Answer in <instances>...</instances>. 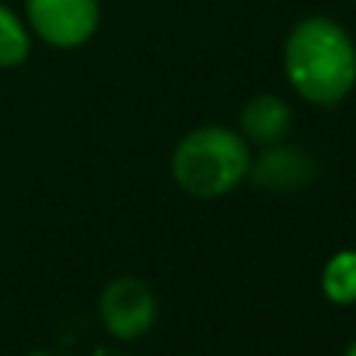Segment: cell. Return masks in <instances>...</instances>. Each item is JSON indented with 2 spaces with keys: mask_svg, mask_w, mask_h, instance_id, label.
<instances>
[{
  "mask_svg": "<svg viewBox=\"0 0 356 356\" xmlns=\"http://www.w3.org/2000/svg\"><path fill=\"white\" fill-rule=\"evenodd\" d=\"M28 50H31V42L25 28L6 6H0V67L22 64L28 58Z\"/></svg>",
  "mask_w": 356,
  "mask_h": 356,
  "instance_id": "obj_8",
  "label": "cell"
},
{
  "mask_svg": "<svg viewBox=\"0 0 356 356\" xmlns=\"http://www.w3.org/2000/svg\"><path fill=\"white\" fill-rule=\"evenodd\" d=\"M289 83L317 106H337L356 83V47L348 31L328 17L300 19L284 44Z\"/></svg>",
  "mask_w": 356,
  "mask_h": 356,
  "instance_id": "obj_1",
  "label": "cell"
},
{
  "mask_svg": "<svg viewBox=\"0 0 356 356\" xmlns=\"http://www.w3.org/2000/svg\"><path fill=\"white\" fill-rule=\"evenodd\" d=\"M312 178V159L295 147H270L253 167V184L270 189H295Z\"/></svg>",
  "mask_w": 356,
  "mask_h": 356,
  "instance_id": "obj_5",
  "label": "cell"
},
{
  "mask_svg": "<svg viewBox=\"0 0 356 356\" xmlns=\"http://www.w3.org/2000/svg\"><path fill=\"white\" fill-rule=\"evenodd\" d=\"M292 125L289 106L275 95H259L253 97L242 111V128L245 134L259 145H278Z\"/></svg>",
  "mask_w": 356,
  "mask_h": 356,
  "instance_id": "obj_6",
  "label": "cell"
},
{
  "mask_svg": "<svg viewBox=\"0 0 356 356\" xmlns=\"http://www.w3.org/2000/svg\"><path fill=\"white\" fill-rule=\"evenodd\" d=\"M100 317L114 337L136 339L150 328L156 317V300L142 281L117 278L100 295Z\"/></svg>",
  "mask_w": 356,
  "mask_h": 356,
  "instance_id": "obj_4",
  "label": "cell"
},
{
  "mask_svg": "<svg viewBox=\"0 0 356 356\" xmlns=\"http://www.w3.org/2000/svg\"><path fill=\"white\" fill-rule=\"evenodd\" d=\"M345 356H356V342H353V345H350V348L345 350Z\"/></svg>",
  "mask_w": 356,
  "mask_h": 356,
  "instance_id": "obj_9",
  "label": "cell"
},
{
  "mask_svg": "<svg viewBox=\"0 0 356 356\" xmlns=\"http://www.w3.org/2000/svg\"><path fill=\"white\" fill-rule=\"evenodd\" d=\"M323 289L334 303H353L356 300V253L345 250L337 253L325 273H323Z\"/></svg>",
  "mask_w": 356,
  "mask_h": 356,
  "instance_id": "obj_7",
  "label": "cell"
},
{
  "mask_svg": "<svg viewBox=\"0 0 356 356\" xmlns=\"http://www.w3.org/2000/svg\"><path fill=\"white\" fill-rule=\"evenodd\" d=\"M248 170L250 153L245 139L220 125L186 134L172 153V175L195 197L225 195L245 178Z\"/></svg>",
  "mask_w": 356,
  "mask_h": 356,
  "instance_id": "obj_2",
  "label": "cell"
},
{
  "mask_svg": "<svg viewBox=\"0 0 356 356\" xmlns=\"http://www.w3.org/2000/svg\"><path fill=\"white\" fill-rule=\"evenodd\" d=\"M25 6L33 31L56 47L83 44L100 19L97 0H28Z\"/></svg>",
  "mask_w": 356,
  "mask_h": 356,
  "instance_id": "obj_3",
  "label": "cell"
}]
</instances>
